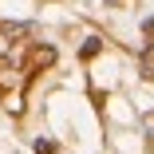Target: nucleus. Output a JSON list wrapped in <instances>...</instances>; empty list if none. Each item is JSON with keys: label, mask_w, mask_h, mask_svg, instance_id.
I'll return each mask as SVG.
<instances>
[]
</instances>
